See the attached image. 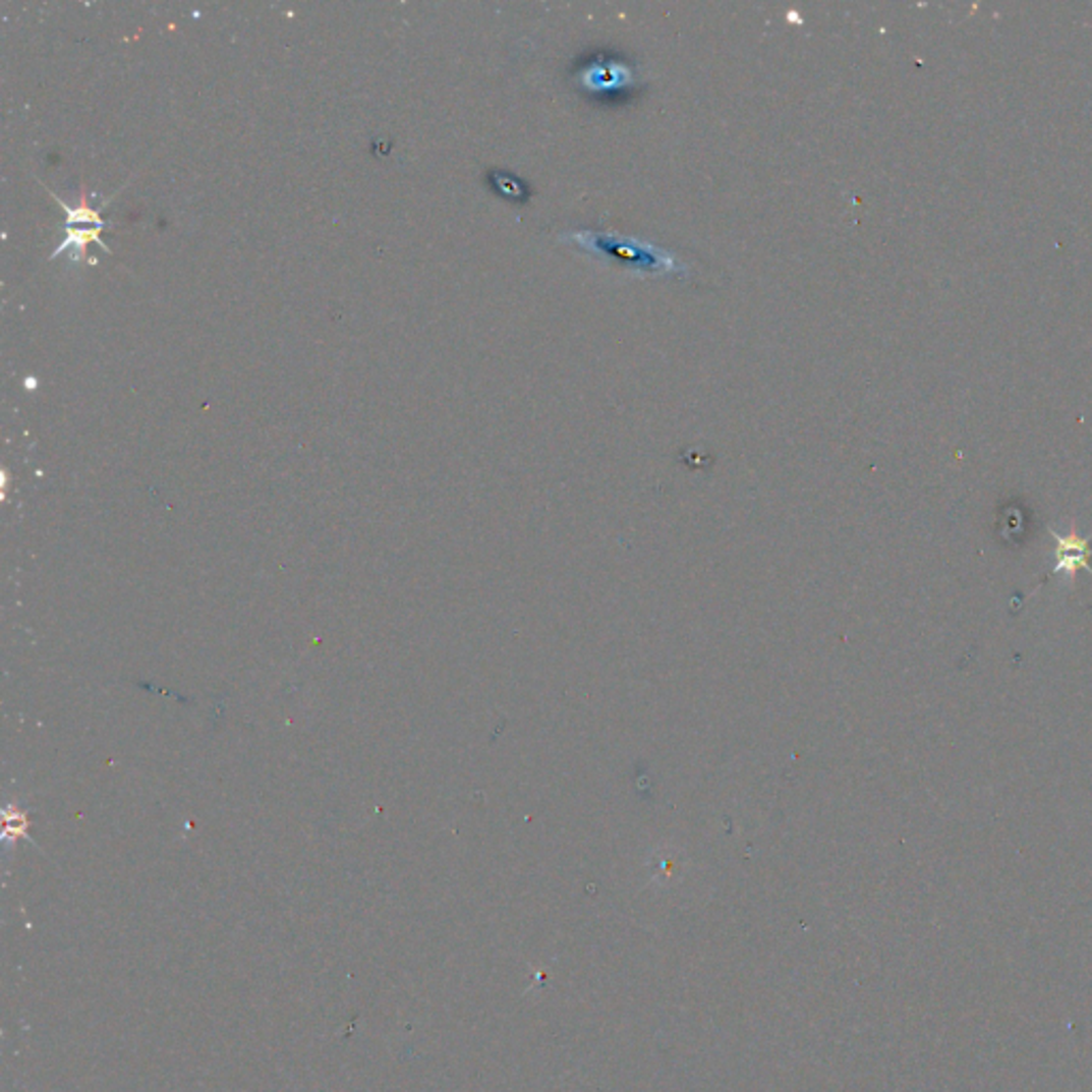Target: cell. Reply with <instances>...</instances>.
I'll list each match as a JSON object with an SVG mask.
<instances>
[{
    "label": "cell",
    "mask_w": 1092,
    "mask_h": 1092,
    "mask_svg": "<svg viewBox=\"0 0 1092 1092\" xmlns=\"http://www.w3.org/2000/svg\"><path fill=\"white\" fill-rule=\"evenodd\" d=\"M1047 533H1050L1052 540H1054V551H1052V557H1054L1052 572L1054 574H1058L1067 585L1074 583L1078 570H1084V572H1088L1092 576L1090 538L1080 536V531H1078L1076 525L1069 527L1067 533H1058L1056 529L1047 527Z\"/></svg>",
    "instance_id": "cell-1"
}]
</instances>
